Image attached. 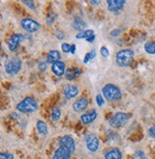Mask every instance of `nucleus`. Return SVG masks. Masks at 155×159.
Instances as JSON below:
<instances>
[{"instance_id":"obj_11","label":"nucleus","mask_w":155,"mask_h":159,"mask_svg":"<svg viewBox=\"0 0 155 159\" xmlns=\"http://www.w3.org/2000/svg\"><path fill=\"white\" fill-rule=\"evenodd\" d=\"M72 155V152L67 150V149H65L64 147H60L59 149L55 152L54 155H53V159H70Z\"/></svg>"},{"instance_id":"obj_25","label":"nucleus","mask_w":155,"mask_h":159,"mask_svg":"<svg viewBox=\"0 0 155 159\" xmlns=\"http://www.w3.org/2000/svg\"><path fill=\"white\" fill-rule=\"evenodd\" d=\"M71 48H72V45H70L69 43H62V45H61V50L65 54L71 53Z\"/></svg>"},{"instance_id":"obj_4","label":"nucleus","mask_w":155,"mask_h":159,"mask_svg":"<svg viewBox=\"0 0 155 159\" xmlns=\"http://www.w3.org/2000/svg\"><path fill=\"white\" fill-rule=\"evenodd\" d=\"M129 116L125 112H117L116 114L110 119L109 125L110 127L115 128V129H120L123 128L125 125L128 122Z\"/></svg>"},{"instance_id":"obj_35","label":"nucleus","mask_w":155,"mask_h":159,"mask_svg":"<svg viewBox=\"0 0 155 159\" xmlns=\"http://www.w3.org/2000/svg\"><path fill=\"white\" fill-rule=\"evenodd\" d=\"M76 53V45L75 44H72V48H71V54H75Z\"/></svg>"},{"instance_id":"obj_20","label":"nucleus","mask_w":155,"mask_h":159,"mask_svg":"<svg viewBox=\"0 0 155 159\" xmlns=\"http://www.w3.org/2000/svg\"><path fill=\"white\" fill-rule=\"evenodd\" d=\"M37 129L38 131L39 134L41 135H46L48 133V128H47V125L44 123L41 120H38L37 122Z\"/></svg>"},{"instance_id":"obj_6","label":"nucleus","mask_w":155,"mask_h":159,"mask_svg":"<svg viewBox=\"0 0 155 159\" xmlns=\"http://www.w3.org/2000/svg\"><path fill=\"white\" fill-rule=\"evenodd\" d=\"M21 26L25 31L29 33H35L40 28V24L38 21L32 18H24L21 20Z\"/></svg>"},{"instance_id":"obj_8","label":"nucleus","mask_w":155,"mask_h":159,"mask_svg":"<svg viewBox=\"0 0 155 159\" xmlns=\"http://www.w3.org/2000/svg\"><path fill=\"white\" fill-rule=\"evenodd\" d=\"M22 39H23V36L20 35V34H14V35L11 37L10 39L8 40L9 50L11 52H16V51H17Z\"/></svg>"},{"instance_id":"obj_34","label":"nucleus","mask_w":155,"mask_h":159,"mask_svg":"<svg viewBox=\"0 0 155 159\" xmlns=\"http://www.w3.org/2000/svg\"><path fill=\"white\" fill-rule=\"evenodd\" d=\"M95 38H96V37H95V35H93L92 37L88 38V39H86V41H87V42H93V41L95 40Z\"/></svg>"},{"instance_id":"obj_36","label":"nucleus","mask_w":155,"mask_h":159,"mask_svg":"<svg viewBox=\"0 0 155 159\" xmlns=\"http://www.w3.org/2000/svg\"><path fill=\"white\" fill-rule=\"evenodd\" d=\"M56 35H57V37H58V38H59L60 39H63V35H62V34H61L60 32L57 33V34H56Z\"/></svg>"},{"instance_id":"obj_2","label":"nucleus","mask_w":155,"mask_h":159,"mask_svg":"<svg viewBox=\"0 0 155 159\" xmlns=\"http://www.w3.org/2000/svg\"><path fill=\"white\" fill-rule=\"evenodd\" d=\"M134 52L131 49H124L121 50L116 55V62L119 66L126 67L129 66L133 61Z\"/></svg>"},{"instance_id":"obj_26","label":"nucleus","mask_w":155,"mask_h":159,"mask_svg":"<svg viewBox=\"0 0 155 159\" xmlns=\"http://www.w3.org/2000/svg\"><path fill=\"white\" fill-rule=\"evenodd\" d=\"M96 103H97V105H98L100 107L104 106V99L103 98V96H102L101 94H98V95L96 96Z\"/></svg>"},{"instance_id":"obj_13","label":"nucleus","mask_w":155,"mask_h":159,"mask_svg":"<svg viewBox=\"0 0 155 159\" xmlns=\"http://www.w3.org/2000/svg\"><path fill=\"white\" fill-rule=\"evenodd\" d=\"M126 4L125 0H107L108 10L110 12H117L121 10Z\"/></svg>"},{"instance_id":"obj_23","label":"nucleus","mask_w":155,"mask_h":159,"mask_svg":"<svg viewBox=\"0 0 155 159\" xmlns=\"http://www.w3.org/2000/svg\"><path fill=\"white\" fill-rule=\"evenodd\" d=\"M61 116V110L59 107H54L52 109V113H51V118L53 121H58L60 119Z\"/></svg>"},{"instance_id":"obj_22","label":"nucleus","mask_w":155,"mask_h":159,"mask_svg":"<svg viewBox=\"0 0 155 159\" xmlns=\"http://www.w3.org/2000/svg\"><path fill=\"white\" fill-rule=\"evenodd\" d=\"M145 50L150 55H155V41H148L145 44Z\"/></svg>"},{"instance_id":"obj_7","label":"nucleus","mask_w":155,"mask_h":159,"mask_svg":"<svg viewBox=\"0 0 155 159\" xmlns=\"http://www.w3.org/2000/svg\"><path fill=\"white\" fill-rule=\"evenodd\" d=\"M86 148L87 150L91 152H95L99 150V146H100V141L99 138L95 134H89L86 136Z\"/></svg>"},{"instance_id":"obj_29","label":"nucleus","mask_w":155,"mask_h":159,"mask_svg":"<svg viewBox=\"0 0 155 159\" xmlns=\"http://www.w3.org/2000/svg\"><path fill=\"white\" fill-rule=\"evenodd\" d=\"M101 55L103 56V57H104V58H107V57L109 56V51H108V49L105 47V46H103L102 48H101Z\"/></svg>"},{"instance_id":"obj_9","label":"nucleus","mask_w":155,"mask_h":159,"mask_svg":"<svg viewBox=\"0 0 155 159\" xmlns=\"http://www.w3.org/2000/svg\"><path fill=\"white\" fill-rule=\"evenodd\" d=\"M60 144L61 147H64L65 149L69 150L72 153L75 152L76 150V143L74 141V139L69 135H64L60 139Z\"/></svg>"},{"instance_id":"obj_27","label":"nucleus","mask_w":155,"mask_h":159,"mask_svg":"<svg viewBox=\"0 0 155 159\" xmlns=\"http://www.w3.org/2000/svg\"><path fill=\"white\" fill-rule=\"evenodd\" d=\"M0 159H14V154L10 152H1Z\"/></svg>"},{"instance_id":"obj_10","label":"nucleus","mask_w":155,"mask_h":159,"mask_svg":"<svg viewBox=\"0 0 155 159\" xmlns=\"http://www.w3.org/2000/svg\"><path fill=\"white\" fill-rule=\"evenodd\" d=\"M79 94V89L76 85L67 84L63 87V95L67 100H71Z\"/></svg>"},{"instance_id":"obj_3","label":"nucleus","mask_w":155,"mask_h":159,"mask_svg":"<svg viewBox=\"0 0 155 159\" xmlns=\"http://www.w3.org/2000/svg\"><path fill=\"white\" fill-rule=\"evenodd\" d=\"M38 108V102L32 97H27L16 106V109L22 113H32Z\"/></svg>"},{"instance_id":"obj_21","label":"nucleus","mask_w":155,"mask_h":159,"mask_svg":"<svg viewBox=\"0 0 155 159\" xmlns=\"http://www.w3.org/2000/svg\"><path fill=\"white\" fill-rule=\"evenodd\" d=\"M94 35V31L93 30H84L82 32H79V34L76 36L77 39H88Z\"/></svg>"},{"instance_id":"obj_33","label":"nucleus","mask_w":155,"mask_h":159,"mask_svg":"<svg viewBox=\"0 0 155 159\" xmlns=\"http://www.w3.org/2000/svg\"><path fill=\"white\" fill-rule=\"evenodd\" d=\"M120 34H121V30L115 29V30H113L111 33H110V36H112V37H118Z\"/></svg>"},{"instance_id":"obj_15","label":"nucleus","mask_w":155,"mask_h":159,"mask_svg":"<svg viewBox=\"0 0 155 159\" xmlns=\"http://www.w3.org/2000/svg\"><path fill=\"white\" fill-rule=\"evenodd\" d=\"M52 71L53 73L58 76L61 77L62 75H65V63L62 61H57L52 64Z\"/></svg>"},{"instance_id":"obj_37","label":"nucleus","mask_w":155,"mask_h":159,"mask_svg":"<svg viewBox=\"0 0 155 159\" xmlns=\"http://www.w3.org/2000/svg\"><path fill=\"white\" fill-rule=\"evenodd\" d=\"M90 3H91V4H93V5H99V4H100V1H96V0H92V1H90Z\"/></svg>"},{"instance_id":"obj_5","label":"nucleus","mask_w":155,"mask_h":159,"mask_svg":"<svg viewBox=\"0 0 155 159\" xmlns=\"http://www.w3.org/2000/svg\"><path fill=\"white\" fill-rule=\"evenodd\" d=\"M22 67V61L18 58H13L5 64V70L10 75H16L19 73Z\"/></svg>"},{"instance_id":"obj_1","label":"nucleus","mask_w":155,"mask_h":159,"mask_svg":"<svg viewBox=\"0 0 155 159\" xmlns=\"http://www.w3.org/2000/svg\"><path fill=\"white\" fill-rule=\"evenodd\" d=\"M102 92L104 98L109 102H117L122 98L121 89L117 85L112 84H105L102 89Z\"/></svg>"},{"instance_id":"obj_28","label":"nucleus","mask_w":155,"mask_h":159,"mask_svg":"<svg viewBox=\"0 0 155 159\" xmlns=\"http://www.w3.org/2000/svg\"><path fill=\"white\" fill-rule=\"evenodd\" d=\"M134 158L135 159H146V156H145V153H144L142 151H137L134 153Z\"/></svg>"},{"instance_id":"obj_24","label":"nucleus","mask_w":155,"mask_h":159,"mask_svg":"<svg viewBox=\"0 0 155 159\" xmlns=\"http://www.w3.org/2000/svg\"><path fill=\"white\" fill-rule=\"evenodd\" d=\"M96 57V51L95 50H91L90 52H88L85 57H84V60H83V63H88L90 61H92L94 58Z\"/></svg>"},{"instance_id":"obj_16","label":"nucleus","mask_w":155,"mask_h":159,"mask_svg":"<svg viewBox=\"0 0 155 159\" xmlns=\"http://www.w3.org/2000/svg\"><path fill=\"white\" fill-rule=\"evenodd\" d=\"M81 75V70L77 67H70L67 68L65 71V78L67 81H74Z\"/></svg>"},{"instance_id":"obj_18","label":"nucleus","mask_w":155,"mask_h":159,"mask_svg":"<svg viewBox=\"0 0 155 159\" xmlns=\"http://www.w3.org/2000/svg\"><path fill=\"white\" fill-rule=\"evenodd\" d=\"M72 27L77 30V31H84V28L86 27V23L81 18V17H76L73 20V23H72Z\"/></svg>"},{"instance_id":"obj_19","label":"nucleus","mask_w":155,"mask_h":159,"mask_svg":"<svg viewBox=\"0 0 155 159\" xmlns=\"http://www.w3.org/2000/svg\"><path fill=\"white\" fill-rule=\"evenodd\" d=\"M60 53L57 50H52L49 52L48 54V57H47V62H57V61H60Z\"/></svg>"},{"instance_id":"obj_31","label":"nucleus","mask_w":155,"mask_h":159,"mask_svg":"<svg viewBox=\"0 0 155 159\" xmlns=\"http://www.w3.org/2000/svg\"><path fill=\"white\" fill-rule=\"evenodd\" d=\"M23 3H24L26 6L30 7L32 10H35V4H34V1H26V0H23Z\"/></svg>"},{"instance_id":"obj_30","label":"nucleus","mask_w":155,"mask_h":159,"mask_svg":"<svg viewBox=\"0 0 155 159\" xmlns=\"http://www.w3.org/2000/svg\"><path fill=\"white\" fill-rule=\"evenodd\" d=\"M48 67V62H40L38 64V69L41 71H45Z\"/></svg>"},{"instance_id":"obj_14","label":"nucleus","mask_w":155,"mask_h":159,"mask_svg":"<svg viewBox=\"0 0 155 159\" xmlns=\"http://www.w3.org/2000/svg\"><path fill=\"white\" fill-rule=\"evenodd\" d=\"M88 107V101L86 98H81L73 104V110L76 112H82Z\"/></svg>"},{"instance_id":"obj_12","label":"nucleus","mask_w":155,"mask_h":159,"mask_svg":"<svg viewBox=\"0 0 155 159\" xmlns=\"http://www.w3.org/2000/svg\"><path fill=\"white\" fill-rule=\"evenodd\" d=\"M98 117V113L96 110L92 109L90 110L89 112L87 113H84V114H82L81 116V121L83 125H89L91 124L92 122L95 121V119Z\"/></svg>"},{"instance_id":"obj_17","label":"nucleus","mask_w":155,"mask_h":159,"mask_svg":"<svg viewBox=\"0 0 155 159\" xmlns=\"http://www.w3.org/2000/svg\"><path fill=\"white\" fill-rule=\"evenodd\" d=\"M104 159H123V155L119 149H111L105 153Z\"/></svg>"},{"instance_id":"obj_32","label":"nucleus","mask_w":155,"mask_h":159,"mask_svg":"<svg viewBox=\"0 0 155 159\" xmlns=\"http://www.w3.org/2000/svg\"><path fill=\"white\" fill-rule=\"evenodd\" d=\"M148 134H149L150 137H152V138L155 139V126L151 127V128L148 129Z\"/></svg>"}]
</instances>
